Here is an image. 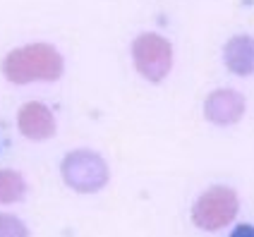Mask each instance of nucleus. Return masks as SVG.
Returning a JSON list of instances; mask_svg holds the SVG:
<instances>
[{
	"mask_svg": "<svg viewBox=\"0 0 254 237\" xmlns=\"http://www.w3.org/2000/svg\"><path fill=\"white\" fill-rule=\"evenodd\" d=\"M29 184L24 175L12 168H0V206H10L17 201H24Z\"/></svg>",
	"mask_w": 254,
	"mask_h": 237,
	"instance_id": "6e6552de",
	"label": "nucleus"
},
{
	"mask_svg": "<svg viewBox=\"0 0 254 237\" xmlns=\"http://www.w3.org/2000/svg\"><path fill=\"white\" fill-rule=\"evenodd\" d=\"M2 77L14 86L53 84L65 74V58L53 43H27L2 58Z\"/></svg>",
	"mask_w": 254,
	"mask_h": 237,
	"instance_id": "f257e3e1",
	"label": "nucleus"
},
{
	"mask_svg": "<svg viewBox=\"0 0 254 237\" xmlns=\"http://www.w3.org/2000/svg\"><path fill=\"white\" fill-rule=\"evenodd\" d=\"M240 213V196L228 184H211L194 199L190 218L204 233H218L233 223Z\"/></svg>",
	"mask_w": 254,
	"mask_h": 237,
	"instance_id": "7ed1b4c3",
	"label": "nucleus"
},
{
	"mask_svg": "<svg viewBox=\"0 0 254 237\" xmlns=\"http://www.w3.org/2000/svg\"><path fill=\"white\" fill-rule=\"evenodd\" d=\"M17 129L29 141H48L58 134L56 113L41 101H29L17 111Z\"/></svg>",
	"mask_w": 254,
	"mask_h": 237,
	"instance_id": "423d86ee",
	"label": "nucleus"
},
{
	"mask_svg": "<svg viewBox=\"0 0 254 237\" xmlns=\"http://www.w3.org/2000/svg\"><path fill=\"white\" fill-rule=\"evenodd\" d=\"M129 56L132 65L149 84L166 82L170 72H173V43L156 31H141L139 36L132 39L129 46Z\"/></svg>",
	"mask_w": 254,
	"mask_h": 237,
	"instance_id": "20e7f679",
	"label": "nucleus"
},
{
	"mask_svg": "<svg viewBox=\"0 0 254 237\" xmlns=\"http://www.w3.org/2000/svg\"><path fill=\"white\" fill-rule=\"evenodd\" d=\"M223 65L235 77H252L254 74V36L252 34H235L223 46Z\"/></svg>",
	"mask_w": 254,
	"mask_h": 237,
	"instance_id": "0eeeda50",
	"label": "nucleus"
},
{
	"mask_svg": "<svg viewBox=\"0 0 254 237\" xmlns=\"http://www.w3.org/2000/svg\"><path fill=\"white\" fill-rule=\"evenodd\" d=\"M60 178L77 194H99L111 182V166L94 149H72L60 161Z\"/></svg>",
	"mask_w": 254,
	"mask_h": 237,
	"instance_id": "f03ea898",
	"label": "nucleus"
},
{
	"mask_svg": "<svg viewBox=\"0 0 254 237\" xmlns=\"http://www.w3.org/2000/svg\"><path fill=\"white\" fill-rule=\"evenodd\" d=\"M247 113V98L238 89H213L204 98V118L213 127H233L238 125Z\"/></svg>",
	"mask_w": 254,
	"mask_h": 237,
	"instance_id": "39448f33",
	"label": "nucleus"
},
{
	"mask_svg": "<svg viewBox=\"0 0 254 237\" xmlns=\"http://www.w3.org/2000/svg\"><path fill=\"white\" fill-rule=\"evenodd\" d=\"M0 237H31V230L19 216L2 211L0 213Z\"/></svg>",
	"mask_w": 254,
	"mask_h": 237,
	"instance_id": "1a4fd4ad",
	"label": "nucleus"
},
{
	"mask_svg": "<svg viewBox=\"0 0 254 237\" xmlns=\"http://www.w3.org/2000/svg\"><path fill=\"white\" fill-rule=\"evenodd\" d=\"M228 237H254V225H250V223L235 225V228H233V233H230Z\"/></svg>",
	"mask_w": 254,
	"mask_h": 237,
	"instance_id": "9d476101",
	"label": "nucleus"
}]
</instances>
